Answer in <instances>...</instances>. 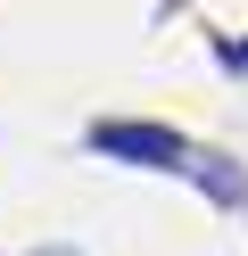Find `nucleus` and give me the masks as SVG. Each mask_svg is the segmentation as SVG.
<instances>
[{
	"label": "nucleus",
	"instance_id": "nucleus-3",
	"mask_svg": "<svg viewBox=\"0 0 248 256\" xmlns=\"http://www.w3.org/2000/svg\"><path fill=\"white\" fill-rule=\"evenodd\" d=\"M42 256H75V248H42Z\"/></svg>",
	"mask_w": 248,
	"mask_h": 256
},
{
	"label": "nucleus",
	"instance_id": "nucleus-2",
	"mask_svg": "<svg viewBox=\"0 0 248 256\" xmlns=\"http://www.w3.org/2000/svg\"><path fill=\"white\" fill-rule=\"evenodd\" d=\"M215 58L223 66H248V42H215Z\"/></svg>",
	"mask_w": 248,
	"mask_h": 256
},
{
	"label": "nucleus",
	"instance_id": "nucleus-1",
	"mask_svg": "<svg viewBox=\"0 0 248 256\" xmlns=\"http://www.w3.org/2000/svg\"><path fill=\"white\" fill-rule=\"evenodd\" d=\"M91 149L99 157H124V166H149V174H182V182H198L215 206H248V174L231 166V157L198 149V140L165 132V124H91Z\"/></svg>",
	"mask_w": 248,
	"mask_h": 256
}]
</instances>
